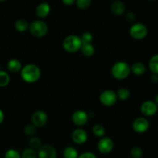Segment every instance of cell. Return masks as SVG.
Returning a JSON list of instances; mask_svg holds the SVG:
<instances>
[{"label": "cell", "mask_w": 158, "mask_h": 158, "mask_svg": "<svg viewBox=\"0 0 158 158\" xmlns=\"http://www.w3.org/2000/svg\"><path fill=\"white\" fill-rule=\"evenodd\" d=\"M151 80L153 83H157L158 82V75H157V74H152V76L151 77Z\"/></svg>", "instance_id": "d6a6232c"}, {"label": "cell", "mask_w": 158, "mask_h": 158, "mask_svg": "<svg viewBox=\"0 0 158 158\" xmlns=\"http://www.w3.org/2000/svg\"><path fill=\"white\" fill-rule=\"evenodd\" d=\"M63 2L66 5H71V4H73L74 1L73 0H66H66H63Z\"/></svg>", "instance_id": "e575fe53"}, {"label": "cell", "mask_w": 158, "mask_h": 158, "mask_svg": "<svg viewBox=\"0 0 158 158\" xmlns=\"http://www.w3.org/2000/svg\"><path fill=\"white\" fill-rule=\"evenodd\" d=\"M100 100L102 104L104 106H113L115 104L117 100V94L114 91L107 89V90H105L101 93L100 96Z\"/></svg>", "instance_id": "8992f818"}, {"label": "cell", "mask_w": 158, "mask_h": 158, "mask_svg": "<svg viewBox=\"0 0 158 158\" xmlns=\"http://www.w3.org/2000/svg\"><path fill=\"white\" fill-rule=\"evenodd\" d=\"M21 77L26 83H35L40 77V68L34 64L26 65L21 69Z\"/></svg>", "instance_id": "6da1fadb"}, {"label": "cell", "mask_w": 158, "mask_h": 158, "mask_svg": "<svg viewBox=\"0 0 158 158\" xmlns=\"http://www.w3.org/2000/svg\"><path fill=\"white\" fill-rule=\"evenodd\" d=\"M29 32L32 35L35 37H43L48 32V26L45 22L42 20H35L30 23L29 26Z\"/></svg>", "instance_id": "277c9868"}, {"label": "cell", "mask_w": 158, "mask_h": 158, "mask_svg": "<svg viewBox=\"0 0 158 158\" xmlns=\"http://www.w3.org/2000/svg\"><path fill=\"white\" fill-rule=\"evenodd\" d=\"M29 23L24 19H19L15 23V28L17 31L20 32H25L29 29Z\"/></svg>", "instance_id": "ac0fdd59"}, {"label": "cell", "mask_w": 158, "mask_h": 158, "mask_svg": "<svg viewBox=\"0 0 158 158\" xmlns=\"http://www.w3.org/2000/svg\"><path fill=\"white\" fill-rule=\"evenodd\" d=\"M82 42L80 37L76 35H70L64 39L63 43V49L68 52H76L81 49Z\"/></svg>", "instance_id": "3957f363"}, {"label": "cell", "mask_w": 158, "mask_h": 158, "mask_svg": "<svg viewBox=\"0 0 158 158\" xmlns=\"http://www.w3.org/2000/svg\"><path fill=\"white\" fill-rule=\"evenodd\" d=\"M149 68L153 74L158 75V54L154 55L149 61Z\"/></svg>", "instance_id": "d6986e66"}, {"label": "cell", "mask_w": 158, "mask_h": 158, "mask_svg": "<svg viewBox=\"0 0 158 158\" xmlns=\"http://www.w3.org/2000/svg\"><path fill=\"white\" fill-rule=\"evenodd\" d=\"M3 120H4V114H3L2 110L0 109V124L2 123Z\"/></svg>", "instance_id": "836d02e7"}, {"label": "cell", "mask_w": 158, "mask_h": 158, "mask_svg": "<svg viewBox=\"0 0 158 158\" xmlns=\"http://www.w3.org/2000/svg\"><path fill=\"white\" fill-rule=\"evenodd\" d=\"M97 148L101 154H107L112 151L114 148V142L109 137H103L98 142Z\"/></svg>", "instance_id": "ba28073f"}, {"label": "cell", "mask_w": 158, "mask_h": 158, "mask_svg": "<svg viewBox=\"0 0 158 158\" xmlns=\"http://www.w3.org/2000/svg\"><path fill=\"white\" fill-rule=\"evenodd\" d=\"M29 146L33 150H39L42 147V141L40 138L36 137H31L29 140Z\"/></svg>", "instance_id": "603a6c76"}, {"label": "cell", "mask_w": 158, "mask_h": 158, "mask_svg": "<svg viewBox=\"0 0 158 158\" xmlns=\"http://www.w3.org/2000/svg\"><path fill=\"white\" fill-rule=\"evenodd\" d=\"M37 152L32 148H26L21 154V158H36Z\"/></svg>", "instance_id": "d4e9b609"}, {"label": "cell", "mask_w": 158, "mask_h": 158, "mask_svg": "<svg viewBox=\"0 0 158 158\" xmlns=\"http://www.w3.org/2000/svg\"><path fill=\"white\" fill-rule=\"evenodd\" d=\"M89 120L88 114L83 110H77L73 114L72 120L77 126H83L86 124Z\"/></svg>", "instance_id": "7c38bea8"}, {"label": "cell", "mask_w": 158, "mask_h": 158, "mask_svg": "<svg viewBox=\"0 0 158 158\" xmlns=\"http://www.w3.org/2000/svg\"><path fill=\"white\" fill-rule=\"evenodd\" d=\"M154 103H155L156 105L158 106V94L156 95L155 98H154Z\"/></svg>", "instance_id": "d590c367"}, {"label": "cell", "mask_w": 158, "mask_h": 158, "mask_svg": "<svg viewBox=\"0 0 158 158\" xmlns=\"http://www.w3.org/2000/svg\"><path fill=\"white\" fill-rule=\"evenodd\" d=\"M7 67L9 71L12 73H15L21 70L22 64L19 60H16V59H12V60H9V62H8Z\"/></svg>", "instance_id": "e0dca14e"}, {"label": "cell", "mask_w": 158, "mask_h": 158, "mask_svg": "<svg viewBox=\"0 0 158 158\" xmlns=\"http://www.w3.org/2000/svg\"><path fill=\"white\" fill-rule=\"evenodd\" d=\"M110 8L113 13L116 14V15H122L125 12V9H126L124 3L122 2L121 1L113 2Z\"/></svg>", "instance_id": "9a60e30c"}, {"label": "cell", "mask_w": 158, "mask_h": 158, "mask_svg": "<svg viewBox=\"0 0 158 158\" xmlns=\"http://www.w3.org/2000/svg\"><path fill=\"white\" fill-rule=\"evenodd\" d=\"M148 28L143 23H135L130 29V35L134 40H140L148 35Z\"/></svg>", "instance_id": "5b68a950"}, {"label": "cell", "mask_w": 158, "mask_h": 158, "mask_svg": "<svg viewBox=\"0 0 158 158\" xmlns=\"http://www.w3.org/2000/svg\"><path fill=\"white\" fill-rule=\"evenodd\" d=\"M131 71H132L135 75L142 76L145 72H146V67L144 64L140 62H137L134 63L131 67Z\"/></svg>", "instance_id": "2e32d148"}, {"label": "cell", "mask_w": 158, "mask_h": 158, "mask_svg": "<svg viewBox=\"0 0 158 158\" xmlns=\"http://www.w3.org/2000/svg\"><path fill=\"white\" fill-rule=\"evenodd\" d=\"M37 157L39 158H56V151L52 145H42L38 150Z\"/></svg>", "instance_id": "52a82bcc"}, {"label": "cell", "mask_w": 158, "mask_h": 158, "mask_svg": "<svg viewBox=\"0 0 158 158\" xmlns=\"http://www.w3.org/2000/svg\"><path fill=\"white\" fill-rule=\"evenodd\" d=\"M48 117L46 113L43 110H37L33 113L32 116V124L37 127H43L46 123Z\"/></svg>", "instance_id": "9c48e42d"}, {"label": "cell", "mask_w": 158, "mask_h": 158, "mask_svg": "<svg viewBox=\"0 0 158 158\" xmlns=\"http://www.w3.org/2000/svg\"><path fill=\"white\" fill-rule=\"evenodd\" d=\"M80 40H81L82 44H90V43L93 40V35L92 34L89 33V32H84L83 33V35L80 37Z\"/></svg>", "instance_id": "4316f807"}, {"label": "cell", "mask_w": 158, "mask_h": 158, "mask_svg": "<svg viewBox=\"0 0 158 158\" xmlns=\"http://www.w3.org/2000/svg\"><path fill=\"white\" fill-rule=\"evenodd\" d=\"M81 51L83 52V55L85 56H92L94 54V52H95V49H94V46L92 44H85L82 45L81 47Z\"/></svg>", "instance_id": "44dd1931"}, {"label": "cell", "mask_w": 158, "mask_h": 158, "mask_svg": "<svg viewBox=\"0 0 158 158\" xmlns=\"http://www.w3.org/2000/svg\"><path fill=\"white\" fill-rule=\"evenodd\" d=\"M49 12H50V6L49 3L46 2L40 3L35 9V13L40 18H44L47 16L49 14Z\"/></svg>", "instance_id": "5bb4252c"}, {"label": "cell", "mask_w": 158, "mask_h": 158, "mask_svg": "<svg viewBox=\"0 0 158 158\" xmlns=\"http://www.w3.org/2000/svg\"><path fill=\"white\" fill-rule=\"evenodd\" d=\"M131 154L134 158H141L143 151L139 147H134L131 151Z\"/></svg>", "instance_id": "f546056e"}, {"label": "cell", "mask_w": 158, "mask_h": 158, "mask_svg": "<svg viewBox=\"0 0 158 158\" xmlns=\"http://www.w3.org/2000/svg\"><path fill=\"white\" fill-rule=\"evenodd\" d=\"M5 158H21V155L14 149L8 150L5 154Z\"/></svg>", "instance_id": "f1b7e54d"}, {"label": "cell", "mask_w": 158, "mask_h": 158, "mask_svg": "<svg viewBox=\"0 0 158 158\" xmlns=\"http://www.w3.org/2000/svg\"><path fill=\"white\" fill-rule=\"evenodd\" d=\"M72 140L77 144H83L87 140V133L83 129H76L72 133Z\"/></svg>", "instance_id": "4fadbf2b"}, {"label": "cell", "mask_w": 158, "mask_h": 158, "mask_svg": "<svg viewBox=\"0 0 158 158\" xmlns=\"http://www.w3.org/2000/svg\"><path fill=\"white\" fill-rule=\"evenodd\" d=\"M78 158H97V156L91 152H85L83 154H80Z\"/></svg>", "instance_id": "1f68e13d"}, {"label": "cell", "mask_w": 158, "mask_h": 158, "mask_svg": "<svg viewBox=\"0 0 158 158\" xmlns=\"http://www.w3.org/2000/svg\"><path fill=\"white\" fill-rule=\"evenodd\" d=\"M158 106L156 103L153 101H145L142 103L140 106V111L142 114L147 117H151V116L154 115L157 112Z\"/></svg>", "instance_id": "8fae6325"}, {"label": "cell", "mask_w": 158, "mask_h": 158, "mask_svg": "<svg viewBox=\"0 0 158 158\" xmlns=\"http://www.w3.org/2000/svg\"><path fill=\"white\" fill-rule=\"evenodd\" d=\"M93 133L96 137H103L105 134L104 127L100 124H96L93 127Z\"/></svg>", "instance_id": "484cf974"}, {"label": "cell", "mask_w": 158, "mask_h": 158, "mask_svg": "<svg viewBox=\"0 0 158 158\" xmlns=\"http://www.w3.org/2000/svg\"><path fill=\"white\" fill-rule=\"evenodd\" d=\"M131 73V66L123 61L116 63L111 69V73L114 78L117 80L126 79Z\"/></svg>", "instance_id": "7a4b0ae2"}, {"label": "cell", "mask_w": 158, "mask_h": 158, "mask_svg": "<svg viewBox=\"0 0 158 158\" xmlns=\"http://www.w3.org/2000/svg\"><path fill=\"white\" fill-rule=\"evenodd\" d=\"M117 99H120V100H126L130 97V91L126 88H121L119 89L117 93Z\"/></svg>", "instance_id": "cb8c5ba5"}, {"label": "cell", "mask_w": 158, "mask_h": 158, "mask_svg": "<svg viewBox=\"0 0 158 158\" xmlns=\"http://www.w3.org/2000/svg\"><path fill=\"white\" fill-rule=\"evenodd\" d=\"M91 3H92V2L90 0H77L76 2L77 7L81 9H86L89 8Z\"/></svg>", "instance_id": "83f0119b"}, {"label": "cell", "mask_w": 158, "mask_h": 158, "mask_svg": "<svg viewBox=\"0 0 158 158\" xmlns=\"http://www.w3.org/2000/svg\"><path fill=\"white\" fill-rule=\"evenodd\" d=\"M64 158H78V152L73 147H67L63 151Z\"/></svg>", "instance_id": "ffe728a7"}, {"label": "cell", "mask_w": 158, "mask_h": 158, "mask_svg": "<svg viewBox=\"0 0 158 158\" xmlns=\"http://www.w3.org/2000/svg\"><path fill=\"white\" fill-rule=\"evenodd\" d=\"M24 132L27 136H33L36 132L35 127L33 124L26 125L24 128Z\"/></svg>", "instance_id": "4dcf8cb0"}, {"label": "cell", "mask_w": 158, "mask_h": 158, "mask_svg": "<svg viewBox=\"0 0 158 158\" xmlns=\"http://www.w3.org/2000/svg\"><path fill=\"white\" fill-rule=\"evenodd\" d=\"M148 128H149V122L143 117H138L133 123V129L138 134L145 133Z\"/></svg>", "instance_id": "30bf717a"}, {"label": "cell", "mask_w": 158, "mask_h": 158, "mask_svg": "<svg viewBox=\"0 0 158 158\" xmlns=\"http://www.w3.org/2000/svg\"><path fill=\"white\" fill-rule=\"evenodd\" d=\"M9 81H10V77L9 74L5 71L0 70V86L1 87L6 86L9 83Z\"/></svg>", "instance_id": "7402d4cb"}]
</instances>
